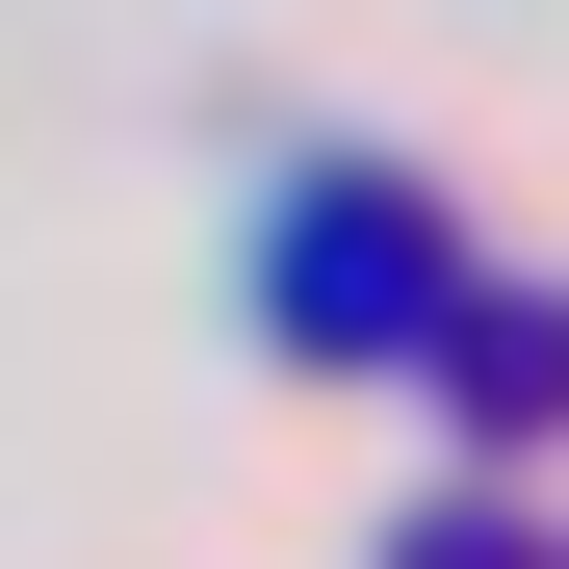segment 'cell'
I'll return each instance as SVG.
<instances>
[{"label": "cell", "mask_w": 569, "mask_h": 569, "mask_svg": "<svg viewBox=\"0 0 569 569\" xmlns=\"http://www.w3.org/2000/svg\"><path fill=\"white\" fill-rule=\"evenodd\" d=\"M440 284H466V233H440V181H389V156H311L259 208V337L284 362H415Z\"/></svg>", "instance_id": "6da1fadb"}, {"label": "cell", "mask_w": 569, "mask_h": 569, "mask_svg": "<svg viewBox=\"0 0 569 569\" xmlns=\"http://www.w3.org/2000/svg\"><path fill=\"white\" fill-rule=\"evenodd\" d=\"M415 415H440L466 466H543V440H569V284H492V259H466L440 337H415Z\"/></svg>", "instance_id": "7a4b0ae2"}, {"label": "cell", "mask_w": 569, "mask_h": 569, "mask_svg": "<svg viewBox=\"0 0 569 569\" xmlns=\"http://www.w3.org/2000/svg\"><path fill=\"white\" fill-rule=\"evenodd\" d=\"M389 569H569V543H543V518H492V492H440V518H415Z\"/></svg>", "instance_id": "3957f363"}]
</instances>
